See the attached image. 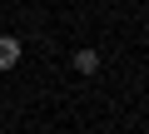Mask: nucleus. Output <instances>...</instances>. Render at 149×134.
<instances>
[{"label":"nucleus","instance_id":"f257e3e1","mask_svg":"<svg viewBox=\"0 0 149 134\" xmlns=\"http://www.w3.org/2000/svg\"><path fill=\"white\" fill-rule=\"evenodd\" d=\"M15 65H20V40L0 35V70H15Z\"/></svg>","mask_w":149,"mask_h":134},{"label":"nucleus","instance_id":"f03ea898","mask_svg":"<svg viewBox=\"0 0 149 134\" xmlns=\"http://www.w3.org/2000/svg\"><path fill=\"white\" fill-rule=\"evenodd\" d=\"M74 70H80V75H95L100 70V55L95 50H74Z\"/></svg>","mask_w":149,"mask_h":134}]
</instances>
